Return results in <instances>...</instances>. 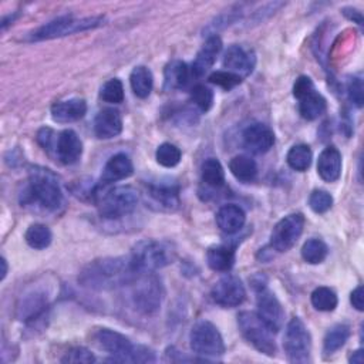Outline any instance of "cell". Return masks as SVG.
<instances>
[{
  "label": "cell",
  "mask_w": 364,
  "mask_h": 364,
  "mask_svg": "<svg viewBox=\"0 0 364 364\" xmlns=\"http://www.w3.org/2000/svg\"><path fill=\"white\" fill-rule=\"evenodd\" d=\"M326 108H327L326 98L316 90L299 98V112L304 119H309V121L317 119L321 114H324Z\"/></svg>",
  "instance_id": "cell-25"
},
{
  "label": "cell",
  "mask_w": 364,
  "mask_h": 364,
  "mask_svg": "<svg viewBox=\"0 0 364 364\" xmlns=\"http://www.w3.org/2000/svg\"><path fill=\"white\" fill-rule=\"evenodd\" d=\"M242 77L235 74V73H230V71H226V70H220V71H215L209 75V82L229 91L232 88H235L236 85H239L242 82Z\"/></svg>",
  "instance_id": "cell-39"
},
{
  "label": "cell",
  "mask_w": 364,
  "mask_h": 364,
  "mask_svg": "<svg viewBox=\"0 0 364 364\" xmlns=\"http://www.w3.org/2000/svg\"><path fill=\"white\" fill-rule=\"evenodd\" d=\"M100 97L109 104H119L124 101V85L118 78L108 80L102 87Z\"/></svg>",
  "instance_id": "cell-38"
},
{
  "label": "cell",
  "mask_w": 364,
  "mask_h": 364,
  "mask_svg": "<svg viewBox=\"0 0 364 364\" xmlns=\"http://www.w3.org/2000/svg\"><path fill=\"white\" fill-rule=\"evenodd\" d=\"M24 239L30 247L41 250V249H46L50 246L53 235H51V230L46 225L33 223L27 228V230L24 233Z\"/></svg>",
  "instance_id": "cell-31"
},
{
  "label": "cell",
  "mask_w": 364,
  "mask_h": 364,
  "mask_svg": "<svg viewBox=\"0 0 364 364\" xmlns=\"http://www.w3.org/2000/svg\"><path fill=\"white\" fill-rule=\"evenodd\" d=\"M191 101L198 111L206 112L210 109L213 104V92L210 88L202 84H198L191 90Z\"/></svg>",
  "instance_id": "cell-37"
},
{
  "label": "cell",
  "mask_w": 364,
  "mask_h": 364,
  "mask_svg": "<svg viewBox=\"0 0 364 364\" xmlns=\"http://www.w3.org/2000/svg\"><path fill=\"white\" fill-rule=\"evenodd\" d=\"M95 341L100 348L105 350L112 355L108 361H118V363H154L156 360L155 353L139 344H132L128 337L124 334L109 330L101 328L95 334Z\"/></svg>",
  "instance_id": "cell-3"
},
{
  "label": "cell",
  "mask_w": 364,
  "mask_h": 364,
  "mask_svg": "<svg viewBox=\"0 0 364 364\" xmlns=\"http://www.w3.org/2000/svg\"><path fill=\"white\" fill-rule=\"evenodd\" d=\"M63 202V189L57 175L43 166H30L27 186L21 193V203L37 205L44 210L55 212Z\"/></svg>",
  "instance_id": "cell-2"
},
{
  "label": "cell",
  "mask_w": 364,
  "mask_h": 364,
  "mask_svg": "<svg viewBox=\"0 0 364 364\" xmlns=\"http://www.w3.org/2000/svg\"><path fill=\"white\" fill-rule=\"evenodd\" d=\"M122 131L121 114L114 108L101 109L94 119V132L101 139H109Z\"/></svg>",
  "instance_id": "cell-20"
},
{
  "label": "cell",
  "mask_w": 364,
  "mask_h": 364,
  "mask_svg": "<svg viewBox=\"0 0 364 364\" xmlns=\"http://www.w3.org/2000/svg\"><path fill=\"white\" fill-rule=\"evenodd\" d=\"M256 64V57L253 51L242 46H230L223 55V67L226 71L235 73L242 78L249 75Z\"/></svg>",
  "instance_id": "cell-17"
},
{
  "label": "cell",
  "mask_w": 364,
  "mask_h": 364,
  "mask_svg": "<svg viewBox=\"0 0 364 364\" xmlns=\"http://www.w3.org/2000/svg\"><path fill=\"white\" fill-rule=\"evenodd\" d=\"M343 14H344L347 18H350V20L355 21L357 24H363V16H361V11H358V10L353 9V7H344V9H343Z\"/></svg>",
  "instance_id": "cell-45"
},
{
  "label": "cell",
  "mask_w": 364,
  "mask_h": 364,
  "mask_svg": "<svg viewBox=\"0 0 364 364\" xmlns=\"http://www.w3.org/2000/svg\"><path fill=\"white\" fill-rule=\"evenodd\" d=\"M155 158L159 165H162L165 168H173L181 162L182 152L176 145H173L171 142H164L156 148Z\"/></svg>",
  "instance_id": "cell-36"
},
{
  "label": "cell",
  "mask_w": 364,
  "mask_h": 364,
  "mask_svg": "<svg viewBox=\"0 0 364 364\" xmlns=\"http://www.w3.org/2000/svg\"><path fill=\"white\" fill-rule=\"evenodd\" d=\"M145 196L149 206L162 212H173L179 208V188L175 185H149Z\"/></svg>",
  "instance_id": "cell-15"
},
{
  "label": "cell",
  "mask_w": 364,
  "mask_h": 364,
  "mask_svg": "<svg viewBox=\"0 0 364 364\" xmlns=\"http://www.w3.org/2000/svg\"><path fill=\"white\" fill-rule=\"evenodd\" d=\"M304 228V216L303 213H290L280 219L270 235V246L276 252H287L290 250Z\"/></svg>",
  "instance_id": "cell-11"
},
{
  "label": "cell",
  "mask_w": 364,
  "mask_h": 364,
  "mask_svg": "<svg viewBox=\"0 0 364 364\" xmlns=\"http://www.w3.org/2000/svg\"><path fill=\"white\" fill-rule=\"evenodd\" d=\"M310 299H311L313 307L318 311H333L338 303V299H337V294L334 293V290H331L330 287H326V286L317 287L311 293Z\"/></svg>",
  "instance_id": "cell-35"
},
{
  "label": "cell",
  "mask_w": 364,
  "mask_h": 364,
  "mask_svg": "<svg viewBox=\"0 0 364 364\" xmlns=\"http://www.w3.org/2000/svg\"><path fill=\"white\" fill-rule=\"evenodd\" d=\"M129 84H131L132 92L138 98H146L151 94L152 85H154L152 73L145 65H138L131 71Z\"/></svg>",
  "instance_id": "cell-28"
},
{
  "label": "cell",
  "mask_w": 364,
  "mask_h": 364,
  "mask_svg": "<svg viewBox=\"0 0 364 364\" xmlns=\"http://www.w3.org/2000/svg\"><path fill=\"white\" fill-rule=\"evenodd\" d=\"M328 249L321 239H309L301 247V257L310 264H318L327 257Z\"/></svg>",
  "instance_id": "cell-34"
},
{
  "label": "cell",
  "mask_w": 364,
  "mask_h": 364,
  "mask_svg": "<svg viewBox=\"0 0 364 364\" xmlns=\"http://www.w3.org/2000/svg\"><path fill=\"white\" fill-rule=\"evenodd\" d=\"M81 154L82 142L73 129H64L55 135L54 146L50 155H54L58 162L73 165L81 158Z\"/></svg>",
  "instance_id": "cell-14"
},
{
  "label": "cell",
  "mask_w": 364,
  "mask_h": 364,
  "mask_svg": "<svg viewBox=\"0 0 364 364\" xmlns=\"http://www.w3.org/2000/svg\"><path fill=\"white\" fill-rule=\"evenodd\" d=\"M245 222H246L245 210L235 203L223 205L216 213L218 228L226 235L237 233L245 226Z\"/></svg>",
  "instance_id": "cell-23"
},
{
  "label": "cell",
  "mask_w": 364,
  "mask_h": 364,
  "mask_svg": "<svg viewBox=\"0 0 364 364\" xmlns=\"http://www.w3.org/2000/svg\"><path fill=\"white\" fill-rule=\"evenodd\" d=\"M237 324L242 336L249 341L257 351L266 355H274L276 343L273 338V331L267 324L253 311H242L237 316Z\"/></svg>",
  "instance_id": "cell-8"
},
{
  "label": "cell",
  "mask_w": 364,
  "mask_h": 364,
  "mask_svg": "<svg viewBox=\"0 0 364 364\" xmlns=\"http://www.w3.org/2000/svg\"><path fill=\"white\" fill-rule=\"evenodd\" d=\"M47 309V300L40 293L28 294L21 304L18 306V316L21 320L30 323L33 320H38Z\"/></svg>",
  "instance_id": "cell-26"
},
{
  "label": "cell",
  "mask_w": 364,
  "mask_h": 364,
  "mask_svg": "<svg viewBox=\"0 0 364 364\" xmlns=\"http://www.w3.org/2000/svg\"><path fill=\"white\" fill-rule=\"evenodd\" d=\"M311 159H313L311 149H310L309 145H304V144H299V145L291 146L290 151L287 152V156H286V161H287L289 166L294 171H299V172L306 171L310 166Z\"/></svg>",
  "instance_id": "cell-33"
},
{
  "label": "cell",
  "mask_w": 364,
  "mask_h": 364,
  "mask_svg": "<svg viewBox=\"0 0 364 364\" xmlns=\"http://www.w3.org/2000/svg\"><path fill=\"white\" fill-rule=\"evenodd\" d=\"M191 348L198 355L216 357L225 353V343L219 330L206 320L198 321L189 334Z\"/></svg>",
  "instance_id": "cell-10"
},
{
  "label": "cell",
  "mask_w": 364,
  "mask_h": 364,
  "mask_svg": "<svg viewBox=\"0 0 364 364\" xmlns=\"http://www.w3.org/2000/svg\"><path fill=\"white\" fill-rule=\"evenodd\" d=\"M256 304L259 317L267 324V327L273 333L279 331L284 321V311L277 297L266 287H262L257 290Z\"/></svg>",
  "instance_id": "cell-13"
},
{
  "label": "cell",
  "mask_w": 364,
  "mask_h": 364,
  "mask_svg": "<svg viewBox=\"0 0 364 364\" xmlns=\"http://www.w3.org/2000/svg\"><path fill=\"white\" fill-rule=\"evenodd\" d=\"M208 266L215 272H228L235 263V249L229 245L209 247L206 253Z\"/></svg>",
  "instance_id": "cell-24"
},
{
  "label": "cell",
  "mask_w": 364,
  "mask_h": 364,
  "mask_svg": "<svg viewBox=\"0 0 364 364\" xmlns=\"http://www.w3.org/2000/svg\"><path fill=\"white\" fill-rule=\"evenodd\" d=\"M333 205V196L324 189H316L310 193L309 206L316 213L327 212Z\"/></svg>",
  "instance_id": "cell-40"
},
{
  "label": "cell",
  "mask_w": 364,
  "mask_h": 364,
  "mask_svg": "<svg viewBox=\"0 0 364 364\" xmlns=\"http://www.w3.org/2000/svg\"><path fill=\"white\" fill-rule=\"evenodd\" d=\"M220 50H222L220 37L218 34L208 36L205 44L202 46V48L196 54V58L192 63V68H191L192 75H195V77L205 75L209 71V68H212Z\"/></svg>",
  "instance_id": "cell-18"
},
{
  "label": "cell",
  "mask_w": 364,
  "mask_h": 364,
  "mask_svg": "<svg viewBox=\"0 0 364 364\" xmlns=\"http://www.w3.org/2000/svg\"><path fill=\"white\" fill-rule=\"evenodd\" d=\"M138 274L129 256L102 257L88 263L81 270L78 282L92 290H112L128 286Z\"/></svg>",
  "instance_id": "cell-1"
},
{
  "label": "cell",
  "mask_w": 364,
  "mask_h": 364,
  "mask_svg": "<svg viewBox=\"0 0 364 364\" xmlns=\"http://www.w3.org/2000/svg\"><path fill=\"white\" fill-rule=\"evenodd\" d=\"M348 361L353 363V364H361V363H363V350L354 351V353L350 355Z\"/></svg>",
  "instance_id": "cell-46"
},
{
  "label": "cell",
  "mask_w": 364,
  "mask_h": 364,
  "mask_svg": "<svg viewBox=\"0 0 364 364\" xmlns=\"http://www.w3.org/2000/svg\"><path fill=\"white\" fill-rule=\"evenodd\" d=\"M348 337H350V327L347 324H336L324 336L323 351L326 354H331L337 351L346 344Z\"/></svg>",
  "instance_id": "cell-32"
},
{
  "label": "cell",
  "mask_w": 364,
  "mask_h": 364,
  "mask_svg": "<svg viewBox=\"0 0 364 364\" xmlns=\"http://www.w3.org/2000/svg\"><path fill=\"white\" fill-rule=\"evenodd\" d=\"M229 169L232 175L240 182H252L257 175V165L247 155L233 156L229 162Z\"/></svg>",
  "instance_id": "cell-29"
},
{
  "label": "cell",
  "mask_w": 364,
  "mask_h": 364,
  "mask_svg": "<svg viewBox=\"0 0 364 364\" xmlns=\"http://www.w3.org/2000/svg\"><path fill=\"white\" fill-rule=\"evenodd\" d=\"M284 353L290 363H306L310 357L311 337L304 323L299 317H293L284 331Z\"/></svg>",
  "instance_id": "cell-9"
},
{
  "label": "cell",
  "mask_w": 364,
  "mask_h": 364,
  "mask_svg": "<svg viewBox=\"0 0 364 364\" xmlns=\"http://www.w3.org/2000/svg\"><path fill=\"white\" fill-rule=\"evenodd\" d=\"M0 264H1L0 280H4V277H6V274H7V270H9V267H7V260H6L4 257H1V259H0Z\"/></svg>",
  "instance_id": "cell-47"
},
{
  "label": "cell",
  "mask_w": 364,
  "mask_h": 364,
  "mask_svg": "<svg viewBox=\"0 0 364 364\" xmlns=\"http://www.w3.org/2000/svg\"><path fill=\"white\" fill-rule=\"evenodd\" d=\"M132 172H134V165H132L131 158L122 152L115 154L107 161V164L102 169V173H101L100 185L107 186L112 182L129 178L132 175Z\"/></svg>",
  "instance_id": "cell-19"
},
{
  "label": "cell",
  "mask_w": 364,
  "mask_h": 364,
  "mask_svg": "<svg viewBox=\"0 0 364 364\" xmlns=\"http://www.w3.org/2000/svg\"><path fill=\"white\" fill-rule=\"evenodd\" d=\"M95 357L92 355V353L84 347H74L70 351H67L64 354V357L61 358V363H94Z\"/></svg>",
  "instance_id": "cell-42"
},
{
  "label": "cell",
  "mask_w": 364,
  "mask_h": 364,
  "mask_svg": "<svg viewBox=\"0 0 364 364\" xmlns=\"http://www.w3.org/2000/svg\"><path fill=\"white\" fill-rule=\"evenodd\" d=\"M347 95L348 100L357 107L361 108L364 102V88H363V80L360 77H353L347 84Z\"/></svg>",
  "instance_id": "cell-41"
},
{
  "label": "cell",
  "mask_w": 364,
  "mask_h": 364,
  "mask_svg": "<svg viewBox=\"0 0 364 364\" xmlns=\"http://www.w3.org/2000/svg\"><path fill=\"white\" fill-rule=\"evenodd\" d=\"M313 90H314L313 81H311L307 75H300V77L296 80L294 85H293V95L299 100V98H301L303 95L309 94V92L313 91Z\"/></svg>",
  "instance_id": "cell-43"
},
{
  "label": "cell",
  "mask_w": 364,
  "mask_h": 364,
  "mask_svg": "<svg viewBox=\"0 0 364 364\" xmlns=\"http://www.w3.org/2000/svg\"><path fill=\"white\" fill-rule=\"evenodd\" d=\"M317 173L326 182H336L341 175V154L336 146H327L317 159Z\"/></svg>",
  "instance_id": "cell-22"
},
{
  "label": "cell",
  "mask_w": 364,
  "mask_h": 364,
  "mask_svg": "<svg viewBox=\"0 0 364 364\" xmlns=\"http://www.w3.org/2000/svg\"><path fill=\"white\" fill-rule=\"evenodd\" d=\"M129 257L139 273L155 272L172 263L175 259V250L166 242L144 240L135 245Z\"/></svg>",
  "instance_id": "cell-5"
},
{
  "label": "cell",
  "mask_w": 364,
  "mask_h": 364,
  "mask_svg": "<svg viewBox=\"0 0 364 364\" xmlns=\"http://www.w3.org/2000/svg\"><path fill=\"white\" fill-rule=\"evenodd\" d=\"M87 112V102L82 98L58 101L51 105V118L55 122L67 124L81 119Z\"/></svg>",
  "instance_id": "cell-21"
},
{
  "label": "cell",
  "mask_w": 364,
  "mask_h": 364,
  "mask_svg": "<svg viewBox=\"0 0 364 364\" xmlns=\"http://www.w3.org/2000/svg\"><path fill=\"white\" fill-rule=\"evenodd\" d=\"M203 183L210 189H220L225 185V171L216 158H208L200 169Z\"/></svg>",
  "instance_id": "cell-30"
},
{
  "label": "cell",
  "mask_w": 364,
  "mask_h": 364,
  "mask_svg": "<svg viewBox=\"0 0 364 364\" xmlns=\"http://www.w3.org/2000/svg\"><path fill=\"white\" fill-rule=\"evenodd\" d=\"M101 24H104L102 16H91V17H81V18H77L74 16H61L34 30L30 34V40L33 41L51 40V38L91 30V28L100 27Z\"/></svg>",
  "instance_id": "cell-6"
},
{
  "label": "cell",
  "mask_w": 364,
  "mask_h": 364,
  "mask_svg": "<svg viewBox=\"0 0 364 364\" xmlns=\"http://www.w3.org/2000/svg\"><path fill=\"white\" fill-rule=\"evenodd\" d=\"M129 300L132 307L142 314H154L159 310L164 289L154 272L139 273L129 284Z\"/></svg>",
  "instance_id": "cell-4"
},
{
  "label": "cell",
  "mask_w": 364,
  "mask_h": 364,
  "mask_svg": "<svg viewBox=\"0 0 364 364\" xmlns=\"http://www.w3.org/2000/svg\"><path fill=\"white\" fill-rule=\"evenodd\" d=\"M97 198L100 216L109 220L131 215L138 205V192L132 186H115Z\"/></svg>",
  "instance_id": "cell-7"
},
{
  "label": "cell",
  "mask_w": 364,
  "mask_h": 364,
  "mask_svg": "<svg viewBox=\"0 0 364 364\" xmlns=\"http://www.w3.org/2000/svg\"><path fill=\"white\" fill-rule=\"evenodd\" d=\"M242 139L247 151L253 154H264L273 146L274 134L267 125L255 122L245 128L242 134Z\"/></svg>",
  "instance_id": "cell-16"
},
{
  "label": "cell",
  "mask_w": 364,
  "mask_h": 364,
  "mask_svg": "<svg viewBox=\"0 0 364 364\" xmlns=\"http://www.w3.org/2000/svg\"><path fill=\"white\" fill-rule=\"evenodd\" d=\"M350 301L353 304L354 309H357L358 311L364 310V289L363 286H357L351 294H350Z\"/></svg>",
  "instance_id": "cell-44"
},
{
  "label": "cell",
  "mask_w": 364,
  "mask_h": 364,
  "mask_svg": "<svg viewBox=\"0 0 364 364\" xmlns=\"http://www.w3.org/2000/svg\"><path fill=\"white\" fill-rule=\"evenodd\" d=\"M212 300L220 307L240 306L246 299V290L243 283L236 276H225L215 283L210 291Z\"/></svg>",
  "instance_id": "cell-12"
},
{
  "label": "cell",
  "mask_w": 364,
  "mask_h": 364,
  "mask_svg": "<svg viewBox=\"0 0 364 364\" xmlns=\"http://www.w3.org/2000/svg\"><path fill=\"white\" fill-rule=\"evenodd\" d=\"M191 70L183 61L175 60L165 68V88L168 90H181L183 88L191 78Z\"/></svg>",
  "instance_id": "cell-27"
}]
</instances>
